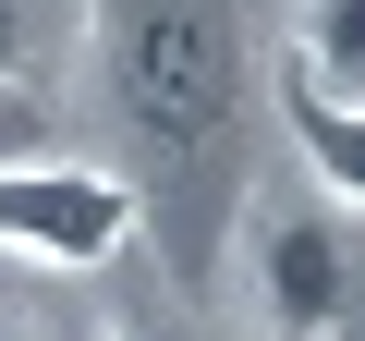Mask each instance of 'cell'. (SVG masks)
Returning a JSON list of instances; mask_svg holds the SVG:
<instances>
[{
  "label": "cell",
  "mask_w": 365,
  "mask_h": 341,
  "mask_svg": "<svg viewBox=\"0 0 365 341\" xmlns=\"http://www.w3.org/2000/svg\"><path fill=\"white\" fill-rule=\"evenodd\" d=\"M25 158H49V98L37 86H0V170H25Z\"/></svg>",
  "instance_id": "6"
},
{
  "label": "cell",
  "mask_w": 365,
  "mask_h": 341,
  "mask_svg": "<svg viewBox=\"0 0 365 341\" xmlns=\"http://www.w3.org/2000/svg\"><path fill=\"white\" fill-rule=\"evenodd\" d=\"M0 244L37 268H110L134 244V195H122V170L25 158V170H0Z\"/></svg>",
  "instance_id": "3"
},
{
  "label": "cell",
  "mask_w": 365,
  "mask_h": 341,
  "mask_svg": "<svg viewBox=\"0 0 365 341\" xmlns=\"http://www.w3.org/2000/svg\"><path fill=\"white\" fill-rule=\"evenodd\" d=\"M280 122L304 134V170H317V195L365 220V110H341V98H317L304 73H280Z\"/></svg>",
  "instance_id": "4"
},
{
  "label": "cell",
  "mask_w": 365,
  "mask_h": 341,
  "mask_svg": "<svg viewBox=\"0 0 365 341\" xmlns=\"http://www.w3.org/2000/svg\"><path fill=\"white\" fill-rule=\"evenodd\" d=\"M122 341H207V329H170V317H158V329H146V317H134V329H122Z\"/></svg>",
  "instance_id": "8"
},
{
  "label": "cell",
  "mask_w": 365,
  "mask_h": 341,
  "mask_svg": "<svg viewBox=\"0 0 365 341\" xmlns=\"http://www.w3.org/2000/svg\"><path fill=\"white\" fill-rule=\"evenodd\" d=\"M25 49H37V0H0V86H13Z\"/></svg>",
  "instance_id": "7"
},
{
  "label": "cell",
  "mask_w": 365,
  "mask_h": 341,
  "mask_svg": "<svg viewBox=\"0 0 365 341\" xmlns=\"http://www.w3.org/2000/svg\"><path fill=\"white\" fill-rule=\"evenodd\" d=\"M256 305L292 341H341L365 317V232H353V208H329V195L268 208L256 220Z\"/></svg>",
  "instance_id": "2"
},
{
  "label": "cell",
  "mask_w": 365,
  "mask_h": 341,
  "mask_svg": "<svg viewBox=\"0 0 365 341\" xmlns=\"http://www.w3.org/2000/svg\"><path fill=\"white\" fill-rule=\"evenodd\" d=\"M98 98L122 122V195L158 232L170 280L220 268V232L244 220V98L256 49L232 0H98Z\"/></svg>",
  "instance_id": "1"
},
{
  "label": "cell",
  "mask_w": 365,
  "mask_h": 341,
  "mask_svg": "<svg viewBox=\"0 0 365 341\" xmlns=\"http://www.w3.org/2000/svg\"><path fill=\"white\" fill-rule=\"evenodd\" d=\"M0 341H37V329H25V317H0Z\"/></svg>",
  "instance_id": "9"
},
{
  "label": "cell",
  "mask_w": 365,
  "mask_h": 341,
  "mask_svg": "<svg viewBox=\"0 0 365 341\" xmlns=\"http://www.w3.org/2000/svg\"><path fill=\"white\" fill-rule=\"evenodd\" d=\"M317 98L365 110V0H304V61H292Z\"/></svg>",
  "instance_id": "5"
}]
</instances>
